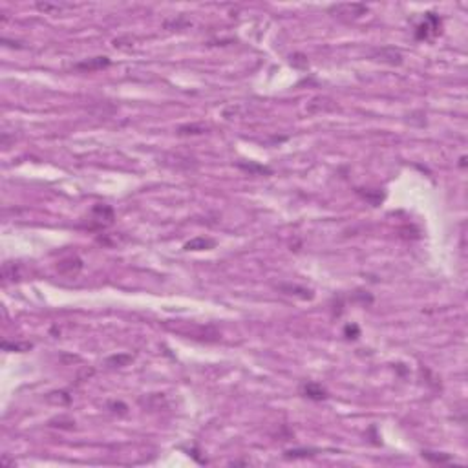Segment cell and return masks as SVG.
Returning <instances> with one entry per match:
<instances>
[{
    "label": "cell",
    "mask_w": 468,
    "mask_h": 468,
    "mask_svg": "<svg viewBox=\"0 0 468 468\" xmlns=\"http://www.w3.org/2000/svg\"><path fill=\"white\" fill-rule=\"evenodd\" d=\"M441 31V19L436 13H426L422 22L415 28V38L417 41H428L434 38Z\"/></svg>",
    "instance_id": "obj_1"
},
{
    "label": "cell",
    "mask_w": 468,
    "mask_h": 468,
    "mask_svg": "<svg viewBox=\"0 0 468 468\" xmlns=\"http://www.w3.org/2000/svg\"><path fill=\"white\" fill-rule=\"evenodd\" d=\"M81 269H83V260L77 256L66 258L57 265V271L61 272L62 277H75V275H79Z\"/></svg>",
    "instance_id": "obj_2"
},
{
    "label": "cell",
    "mask_w": 468,
    "mask_h": 468,
    "mask_svg": "<svg viewBox=\"0 0 468 468\" xmlns=\"http://www.w3.org/2000/svg\"><path fill=\"white\" fill-rule=\"evenodd\" d=\"M302 394H304V397L313 399V401H324V399H328V392H326L320 384H315V382H305L304 386H302Z\"/></svg>",
    "instance_id": "obj_3"
},
{
    "label": "cell",
    "mask_w": 468,
    "mask_h": 468,
    "mask_svg": "<svg viewBox=\"0 0 468 468\" xmlns=\"http://www.w3.org/2000/svg\"><path fill=\"white\" fill-rule=\"evenodd\" d=\"M92 214L99 221V225H110L113 221V211L108 205H95L92 209Z\"/></svg>",
    "instance_id": "obj_4"
},
{
    "label": "cell",
    "mask_w": 468,
    "mask_h": 468,
    "mask_svg": "<svg viewBox=\"0 0 468 468\" xmlns=\"http://www.w3.org/2000/svg\"><path fill=\"white\" fill-rule=\"evenodd\" d=\"M214 245H216V242L214 240H211V238H194V240H190V242H187L185 244V249L187 251H207V249H214Z\"/></svg>",
    "instance_id": "obj_5"
},
{
    "label": "cell",
    "mask_w": 468,
    "mask_h": 468,
    "mask_svg": "<svg viewBox=\"0 0 468 468\" xmlns=\"http://www.w3.org/2000/svg\"><path fill=\"white\" fill-rule=\"evenodd\" d=\"M110 64V61H108L106 57H95V59H88V61L85 62H79V64H75V68L77 70H97V68H104V66Z\"/></svg>",
    "instance_id": "obj_6"
},
{
    "label": "cell",
    "mask_w": 468,
    "mask_h": 468,
    "mask_svg": "<svg viewBox=\"0 0 468 468\" xmlns=\"http://www.w3.org/2000/svg\"><path fill=\"white\" fill-rule=\"evenodd\" d=\"M422 457H426L432 463H446V461H450L448 455H432V452H422Z\"/></svg>",
    "instance_id": "obj_7"
},
{
    "label": "cell",
    "mask_w": 468,
    "mask_h": 468,
    "mask_svg": "<svg viewBox=\"0 0 468 468\" xmlns=\"http://www.w3.org/2000/svg\"><path fill=\"white\" fill-rule=\"evenodd\" d=\"M132 361V355H115L112 357L110 361H108V364H117V366H125L127 362Z\"/></svg>",
    "instance_id": "obj_8"
},
{
    "label": "cell",
    "mask_w": 468,
    "mask_h": 468,
    "mask_svg": "<svg viewBox=\"0 0 468 468\" xmlns=\"http://www.w3.org/2000/svg\"><path fill=\"white\" fill-rule=\"evenodd\" d=\"M344 335H346V338H357L361 335V329H359V326H355V324H349V326H346V329H344Z\"/></svg>",
    "instance_id": "obj_9"
},
{
    "label": "cell",
    "mask_w": 468,
    "mask_h": 468,
    "mask_svg": "<svg viewBox=\"0 0 468 468\" xmlns=\"http://www.w3.org/2000/svg\"><path fill=\"white\" fill-rule=\"evenodd\" d=\"M4 349L28 351V349H31V344H10V342H4Z\"/></svg>",
    "instance_id": "obj_10"
}]
</instances>
